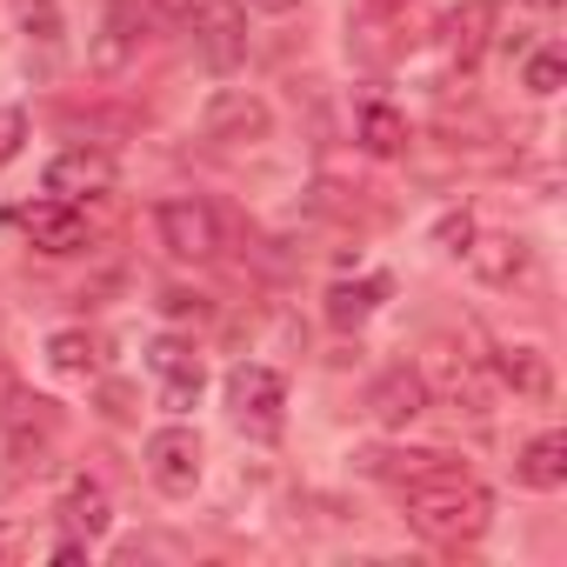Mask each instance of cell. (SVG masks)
<instances>
[{"label": "cell", "mask_w": 567, "mask_h": 567, "mask_svg": "<svg viewBox=\"0 0 567 567\" xmlns=\"http://www.w3.org/2000/svg\"><path fill=\"white\" fill-rule=\"evenodd\" d=\"M14 227L41 247V254H81L87 247V214L74 207V200H21L14 207Z\"/></svg>", "instance_id": "obj_6"}, {"label": "cell", "mask_w": 567, "mask_h": 567, "mask_svg": "<svg viewBox=\"0 0 567 567\" xmlns=\"http://www.w3.org/2000/svg\"><path fill=\"white\" fill-rule=\"evenodd\" d=\"M200 461H207V447H200L194 427H161V434H147V481H154L161 494L187 501V494L200 487Z\"/></svg>", "instance_id": "obj_4"}, {"label": "cell", "mask_w": 567, "mask_h": 567, "mask_svg": "<svg viewBox=\"0 0 567 567\" xmlns=\"http://www.w3.org/2000/svg\"><path fill=\"white\" fill-rule=\"evenodd\" d=\"M48 361H54V374H74V381H87L101 361H94V341L81 334V328H61L54 341H48Z\"/></svg>", "instance_id": "obj_20"}, {"label": "cell", "mask_w": 567, "mask_h": 567, "mask_svg": "<svg viewBox=\"0 0 567 567\" xmlns=\"http://www.w3.org/2000/svg\"><path fill=\"white\" fill-rule=\"evenodd\" d=\"M421 381L441 388V394L454 401V414H461V408H467V414H487V401H494V381H487L467 354H454V348H434L427 368H421Z\"/></svg>", "instance_id": "obj_8"}, {"label": "cell", "mask_w": 567, "mask_h": 567, "mask_svg": "<svg viewBox=\"0 0 567 567\" xmlns=\"http://www.w3.org/2000/svg\"><path fill=\"white\" fill-rule=\"evenodd\" d=\"M388 474L401 481L408 527L427 534V540H441V547L474 540L487 527V514H494L487 487L467 467H454V454H408V467H388Z\"/></svg>", "instance_id": "obj_1"}, {"label": "cell", "mask_w": 567, "mask_h": 567, "mask_svg": "<svg viewBox=\"0 0 567 567\" xmlns=\"http://www.w3.org/2000/svg\"><path fill=\"white\" fill-rule=\"evenodd\" d=\"M487 34H494V8H487V0H467V8H454V14L441 21V48H447L461 68L487 48Z\"/></svg>", "instance_id": "obj_14"}, {"label": "cell", "mask_w": 567, "mask_h": 567, "mask_svg": "<svg viewBox=\"0 0 567 567\" xmlns=\"http://www.w3.org/2000/svg\"><path fill=\"white\" fill-rule=\"evenodd\" d=\"M267 127H274V114H267V101L247 94V87H220V94L200 107V134L220 141V147H247V141H260Z\"/></svg>", "instance_id": "obj_5"}, {"label": "cell", "mask_w": 567, "mask_h": 567, "mask_svg": "<svg viewBox=\"0 0 567 567\" xmlns=\"http://www.w3.org/2000/svg\"><path fill=\"white\" fill-rule=\"evenodd\" d=\"M167 8H194V0H167Z\"/></svg>", "instance_id": "obj_28"}, {"label": "cell", "mask_w": 567, "mask_h": 567, "mask_svg": "<svg viewBox=\"0 0 567 567\" xmlns=\"http://www.w3.org/2000/svg\"><path fill=\"white\" fill-rule=\"evenodd\" d=\"M507 8H514V28L501 34L514 54H527L534 48V28H554V14H560V0H507Z\"/></svg>", "instance_id": "obj_21"}, {"label": "cell", "mask_w": 567, "mask_h": 567, "mask_svg": "<svg viewBox=\"0 0 567 567\" xmlns=\"http://www.w3.org/2000/svg\"><path fill=\"white\" fill-rule=\"evenodd\" d=\"M461 254H467V267H474L481 280H494V288H507V280L527 274V247H520L514 234H481V240H467Z\"/></svg>", "instance_id": "obj_13"}, {"label": "cell", "mask_w": 567, "mask_h": 567, "mask_svg": "<svg viewBox=\"0 0 567 567\" xmlns=\"http://www.w3.org/2000/svg\"><path fill=\"white\" fill-rule=\"evenodd\" d=\"M368 414H374L381 427L421 421V414H427V381H421V368H388V374L368 388Z\"/></svg>", "instance_id": "obj_10"}, {"label": "cell", "mask_w": 567, "mask_h": 567, "mask_svg": "<svg viewBox=\"0 0 567 567\" xmlns=\"http://www.w3.org/2000/svg\"><path fill=\"white\" fill-rule=\"evenodd\" d=\"M388 8H394V0H388Z\"/></svg>", "instance_id": "obj_29"}, {"label": "cell", "mask_w": 567, "mask_h": 567, "mask_svg": "<svg viewBox=\"0 0 567 567\" xmlns=\"http://www.w3.org/2000/svg\"><path fill=\"white\" fill-rule=\"evenodd\" d=\"M61 520L81 534V540H101L107 527H114V501H107V487L101 481H68V494H61Z\"/></svg>", "instance_id": "obj_11"}, {"label": "cell", "mask_w": 567, "mask_h": 567, "mask_svg": "<svg viewBox=\"0 0 567 567\" xmlns=\"http://www.w3.org/2000/svg\"><path fill=\"white\" fill-rule=\"evenodd\" d=\"M154 227H161V247H167L174 260H214V254H220V214H214L207 200H194V194L161 200Z\"/></svg>", "instance_id": "obj_3"}, {"label": "cell", "mask_w": 567, "mask_h": 567, "mask_svg": "<svg viewBox=\"0 0 567 567\" xmlns=\"http://www.w3.org/2000/svg\"><path fill=\"white\" fill-rule=\"evenodd\" d=\"M227 414H234V427L274 441L280 421H288V381H280L274 368H260V361H240L227 374Z\"/></svg>", "instance_id": "obj_2"}, {"label": "cell", "mask_w": 567, "mask_h": 567, "mask_svg": "<svg viewBox=\"0 0 567 567\" xmlns=\"http://www.w3.org/2000/svg\"><path fill=\"white\" fill-rule=\"evenodd\" d=\"M361 147L381 154V161L401 154V147H408V121H401L388 101H368V107H361Z\"/></svg>", "instance_id": "obj_18"}, {"label": "cell", "mask_w": 567, "mask_h": 567, "mask_svg": "<svg viewBox=\"0 0 567 567\" xmlns=\"http://www.w3.org/2000/svg\"><path fill=\"white\" fill-rule=\"evenodd\" d=\"M21 28H28V41H48V48L61 41V14L48 8V0H34V8L21 14Z\"/></svg>", "instance_id": "obj_22"}, {"label": "cell", "mask_w": 567, "mask_h": 567, "mask_svg": "<svg viewBox=\"0 0 567 567\" xmlns=\"http://www.w3.org/2000/svg\"><path fill=\"white\" fill-rule=\"evenodd\" d=\"M254 8H267V14H288V8H301V0H254Z\"/></svg>", "instance_id": "obj_27"}, {"label": "cell", "mask_w": 567, "mask_h": 567, "mask_svg": "<svg viewBox=\"0 0 567 567\" xmlns=\"http://www.w3.org/2000/svg\"><path fill=\"white\" fill-rule=\"evenodd\" d=\"M21 141H28V121H21V107H0V167H8V161L21 154Z\"/></svg>", "instance_id": "obj_23"}, {"label": "cell", "mask_w": 567, "mask_h": 567, "mask_svg": "<svg viewBox=\"0 0 567 567\" xmlns=\"http://www.w3.org/2000/svg\"><path fill=\"white\" fill-rule=\"evenodd\" d=\"M147 368H154V381H161V401H167L174 414H187V408L200 401V388H207V368H200V354H194L187 341H174V334H161V341L147 348Z\"/></svg>", "instance_id": "obj_7"}, {"label": "cell", "mask_w": 567, "mask_h": 567, "mask_svg": "<svg viewBox=\"0 0 567 567\" xmlns=\"http://www.w3.org/2000/svg\"><path fill=\"white\" fill-rule=\"evenodd\" d=\"M200 48H207V61H214V68H234V61H247L240 14H234V8H207V14H200Z\"/></svg>", "instance_id": "obj_17"}, {"label": "cell", "mask_w": 567, "mask_h": 567, "mask_svg": "<svg viewBox=\"0 0 567 567\" xmlns=\"http://www.w3.org/2000/svg\"><path fill=\"white\" fill-rule=\"evenodd\" d=\"M494 374H501L514 394H527V401H547V394H554V374H547V354H540V348H501V354H494Z\"/></svg>", "instance_id": "obj_16"}, {"label": "cell", "mask_w": 567, "mask_h": 567, "mask_svg": "<svg viewBox=\"0 0 567 567\" xmlns=\"http://www.w3.org/2000/svg\"><path fill=\"white\" fill-rule=\"evenodd\" d=\"M520 481L540 487V494H554V487L567 481V434H560V427H547V434H534V441L520 447Z\"/></svg>", "instance_id": "obj_15"}, {"label": "cell", "mask_w": 567, "mask_h": 567, "mask_svg": "<svg viewBox=\"0 0 567 567\" xmlns=\"http://www.w3.org/2000/svg\"><path fill=\"white\" fill-rule=\"evenodd\" d=\"M394 295V280L388 274H368V280H334V288H328V321L334 328H361L381 301Z\"/></svg>", "instance_id": "obj_12"}, {"label": "cell", "mask_w": 567, "mask_h": 567, "mask_svg": "<svg viewBox=\"0 0 567 567\" xmlns=\"http://www.w3.org/2000/svg\"><path fill=\"white\" fill-rule=\"evenodd\" d=\"M74 560H87V540H61L54 547V567H74Z\"/></svg>", "instance_id": "obj_25"}, {"label": "cell", "mask_w": 567, "mask_h": 567, "mask_svg": "<svg viewBox=\"0 0 567 567\" xmlns=\"http://www.w3.org/2000/svg\"><path fill=\"white\" fill-rule=\"evenodd\" d=\"M41 187H48L54 200H81V194H107V187H114V161H107V154H94V147H68V154H54V161H48V174H41Z\"/></svg>", "instance_id": "obj_9"}, {"label": "cell", "mask_w": 567, "mask_h": 567, "mask_svg": "<svg viewBox=\"0 0 567 567\" xmlns=\"http://www.w3.org/2000/svg\"><path fill=\"white\" fill-rule=\"evenodd\" d=\"M560 81H567V61H560V48H554V41H547V48H527L520 87H527L534 101H547V94H560Z\"/></svg>", "instance_id": "obj_19"}, {"label": "cell", "mask_w": 567, "mask_h": 567, "mask_svg": "<svg viewBox=\"0 0 567 567\" xmlns=\"http://www.w3.org/2000/svg\"><path fill=\"white\" fill-rule=\"evenodd\" d=\"M167 315H181V321H187V315H207V308H200L194 295H167Z\"/></svg>", "instance_id": "obj_26"}, {"label": "cell", "mask_w": 567, "mask_h": 567, "mask_svg": "<svg viewBox=\"0 0 567 567\" xmlns=\"http://www.w3.org/2000/svg\"><path fill=\"white\" fill-rule=\"evenodd\" d=\"M441 240H447V247L461 254V247L474 240V220H467V214H461V220H441Z\"/></svg>", "instance_id": "obj_24"}]
</instances>
